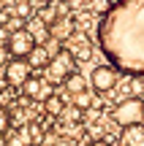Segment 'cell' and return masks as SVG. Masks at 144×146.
Wrapping results in <instances>:
<instances>
[{
  "instance_id": "obj_1",
  "label": "cell",
  "mask_w": 144,
  "mask_h": 146,
  "mask_svg": "<svg viewBox=\"0 0 144 146\" xmlns=\"http://www.w3.org/2000/svg\"><path fill=\"white\" fill-rule=\"evenodd\" d=\"M106 62L125 76L144 78V0H114L95 27Z\"/></svg>"
},
{
  "instance_id": "obj_2",
  "label": "cell",
  "mask_w": 144,
  "mask_h": 146,
  "mask_svg": "<svg viewBox=\"0 0 144 146\" xmlns=\"http://www.w3.org/2000/svg\"><path fill=\"white\" fill-rule=\"evenodd\" d=\"M112 122L117 127H128L136 122H144V98L141 95H128L112 108Z\"/></svg>"
},
{
  "instance_id": "obj_3",
  "label": "cell",
  "mask_w": 144,
  "mask_h": 146,
  "mask_svg": "<svg viewBox=\"0 0 144 146\" xmlns=\"http://www.w3.org/2000/svg\"><path fill=\"white\" fill-rule=\"evenodd\" d=\"M44 70H46V81L49 84H63L65 78L76 70L74 52H71V49H60L57 54H52V60H49V65Z\"/></svg>"
},
{
  "instance_id": "obj_4",
  "label": "cell",
  "mask_w": 144,
  "mask_h": 146,
  "mask_svg": "<svg viewBox=\"0 0 144 146\" xmlns=\"http://www.w3.org/2000/svg\"><path fill=\"white\" fill-rule=\"evenodd\" d=\"M33 76V65L27 57H11L8 62L3 65V81L5 87L11 89H22V84Z\"/></svg>"
},
{
  "instance_id": "obj_5",
  "label": "cell",
  "mask_w": 144,
  "mask_h": 146,
  "mask_svg": "<svg viewBox=\"0 0 144 146\" xmlns=\"http://www.w3.org/2000/svg\"><path fill=\"white\" fill-rule=\"evenodd\" d=\"M120 84V70L114 68L112 62H106V65H98L95 70H92V76H90V87L95 89L98 95H106V92H112L114 87Z\"/></svg>"
},
{
  "instance_id": "obj_6",
  "label": "cell",
  "mask_w": 144,
  "mask_h": 146,
  "mask_svg": "<svg viewBox=\"0 0 144 146\" xmlns=\"http://www.w3.org/2000/svg\"><path fill=\"white\" fill-rule=\"evenodd\" d=\"M35 35H33L27 27L22 30H11L8 33V41H5V49L11 52V57H27V54L35 49Z\"/></svg>"
},
{
  "instance_id": "obj_7",
  "label": "cell",
  "mask_w": 144,
  "mask_h": 146,
  "mask_svg": "<svg viewBox=\"0 0 144 146\" xmlns=\"http://www.w3.org/2000/svg\"><path fill=\"white\" fill-rule=\"evenodd\" d=\"M22 95L27 100H35V103H44V100L52 95V84L41 76H30L25 84H22Z\"/></svg>"
},
{
  "instance_id": "obj_8",
  "label": "cell",
  "mask_w": 144,
  "mask_h": 146,
  "mask_svg": "<svg viewBox=\"0 0 144 146\" xmlns=\"http://www.w3.org/2000/svg\"><path fill=\"white\" fill-rule=\"evenodd\" d=\"M76 33V19L71 14H65V16H57V19L49 25V35L52 38H57L60 43L63 41H71V35Z\"/></svg>"
},
{
  "instance_id": "obj_9",
  "label": "cell",
  "mask_w": 144,
  "mask_h": 146,
  "mask_svg": "<svg viewBox=\"0 0 144 146\" xmlns=\"http://www.w3.org/2000/svg\"><path fill=\"white\" fill-rule=\"evenodd\" d=\"M120 146H144V122L120 127Z\"/></svg>"
},
{
  "instance_id": "obj_10",
  "label": "cell",
  "mask_w": 144,
  "mask_h": 146,
  "mask_svg": "<svg viewBox=\"0 0 144 146\" xmlns=\"http://www.w3.org/2000/svg\"><path fill=\"white\" fill-rule=\"evenodd\" d=\"M74 46H71V52H74V57H76V62H87V60L92 57V49H90V41H87V35H82V33H74Z\"/></svg>"
},
{
  "instance_id": "obj_11",
  "label": "cell",
  "mask_w": 144,
  "mask_h": 146,
  "mask_svg": "<svg viewBox=\"0 0 144 146\" xmlns=\"http://www.w3.org/2000/svg\"><path fill=\"white\" fill-rule=\"evenodd\" d=\"M63 87H65V92H71V95H79V92H87V89H90V81L84 78V73L74 70V73H71V76L63 81Z\"/></svg>"
},
{
  "instance_id": "obj_12",
  "label": "cell",
  "mask_w": 144,
  "mask_h": 146,
  "mask_svg": "<svg viewBox=\"0 0 144 146\" xmlns=\"http://www.w3.org/2000/svg\"><path fill=\"white\" fill-rule=\"evenodd\" d=\"M63 111H65V100H63V95L52 92L46 100H44V114H49V116H63Z\"/></svg>"
},
{
  "instance_id": "obj_13",
  "label": "cell",
  "mask_w": 144,
  "mask_h": 146,
  "mask_svg": "<svg viewBox=\"0 0 144 146\" xmlns=\"http://www.w3.org/2000/svg\"><path fill=\"white\" fill-rule=\"evenodd\" d=\"M27 60H30L33 70H35V68H46V65H49V60H52V54L46 52V46H44V43H41V46L35 43V49L27 54Z\"/></svg>"
},
{
  "instance_id": "obj_14",
  "label": "cell",
  "mask_w": 144,
  "mask_h": 146,
  "mask_svg": "<svg viewBox=\"0 0 144 146\" xmlns=\"http://www.w3.org/2000/svg\"><path fill=\"white\" fill-rule=\"evenodd\" d=\"M5 146H33L27 127H22V130H16V133H8V143Z\"/></svg>"
},
{
  "instance_id": "obj_15",
  "label": "cell",
  "mask_w": 144,
  "mask_h": 146,
  "mask_svg": "<svg viewBox=\"0 0 144 146\" xmlns=\"http://www.w3.org/2000/svg\"><path fill=\"white\" fill-rule=\"evenodd\" d=\"M74 106H76V108H82V111L90 108V106H92V95H90V89H87V92L74 95Z\"/></svg>"
},
{
  "instance_id": "obj_16",
  "label": "cell",
  "mask_w": 144,
  "mask_h": 146,
  "mask_svg": "<svg viewBox=\"0 0 144 146\" xmlns=\"http://www.w3.org/2000/svg\"><path fill=\"white\" fill-rule=\"evenodd\" d=\"M27 133H30V141L38 143V141L44 138V127H41V122H30V125H27Z\"/></svg>"
},
{
  "instance_id": "obj_17",
  "label": "cell",
  "mask_w": 144,
  "mask_h": 146,
  "mask_svg": "<svg viewBox=\"0 0 144 146\" xmlns=\"http://www.w3.org/2000/svg\"><path fill=\"white\" fill-rule=\"evenodd\" d=\"M8 127H11V114L5 106H0V133H8Z\"/></svg>"
},
{
  "instance_id": "obj_18",
  "label": "cell",
  "mask_w": 144,
  "mask_h": 146,
  "mask_svg": "<svg viewBox=\"0 0 144 146\" xmlns=\"http://www.w3.org/2000/svg\"><path fill=\"white\" fill-rule=\"evenodd\" d=\"M109 5H112V3H109V0H92V3H90V8L92 11H95V14H106V11H109Z\"/></svg>"
},
{
  "instance_id": "obj_19",
  "label": "cell",
  "mask_w": 144,
  "mask_h": 146,
  "mask_svg": "<svg viewBox=\"0 0 144 146\" xmlns=\"http://www.w3.org/2000/svg\"><path fill=\"white\" fill-rule=\"evenodd\" d=\"M8 60H11V52H8L5 46H0V65H5Z\"/></svg>"
},
{
  "instance_id": "obj_20",
  "label": "cell",
  "mask_w": 144,
  "mask_h": 146,
  "mask_svg": "<svg viewBox=\"0 0 144 146\" xmlns=\"http://www.w3.org/2000/svg\"><path fill=\"white\" fill-rule=\"evenodd\" d=\"M87 146H112V143H109L106 138H95V141H92V143H87Z\"/></svg>"
},
{
  "instance_id": "obj_21",
  "label": "cell",
  "mask_w": 144,
  "mask_h": 146,
  "mask_svg": "<svg viewBox=\"0 0 144 146\" xmlns=\"http://www.w3.org/2000/svg\"><path fill=\"white\" fill-rule=\"evenodd\" d=\"M0 41H8V33H5L3 27H0Z\"/></svg>"
},
{
  "instance_id": "obj_22",
  "label": "cell",
  "mask_w": 144,
  "mask_h": 146,
  "mask_svg": "<svg viewBox=\"0 0 144 146\" xmlns=\"http://www.w3.org/2000/svg\"><path fill=\"white\" fill-rule=\"evenodd\" d=\"M46 3H52V0H35V5H46Z\"/></svg>"
}]
</instances>
